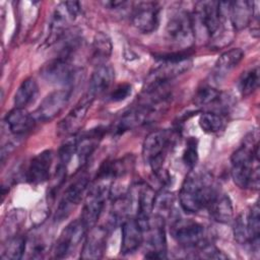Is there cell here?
<instances>
[{"mask_svg": "<svg viewBox=\"0 0 260 260\" xmlns=\"http://www.w3.org/2000/svg\"><path fill=\"white\" fill-rule=\"evenodd\" d=\"M247 137L244 144L235 150L231 157V175L234 183L241 189L259 188V143Z\"/></svg>", "mask_w": 260, "mask_h": 260, "instance_id": "cell-1", "label": "cell"}, {"mask_svg": "<svg viewBox=\"0 0 260 260\" xmlns=\"http://www.w3.org/2000/svg\"><path fill=\"white\" fill-rule=\"evenodd\" d=\"M217 190L208 173L193 169L184 180L179 192L180 205L185 212L196 213L206 208Z\"/></svg>", "mask_w": 260, "mask_h": 260, "instance_id": "cell-2", "label": "cell"}, {"mask_svg": "<svg viewBox=\"0 0 260 260\" xmlns=\"http://www.w3.org/2000/svg\"><path fill=\"white\" fill-rule=\"evenodd\" d=\"M192 65V60L183 52H176L168 55H162L158 58V64L148 74L145 80L143 90L154 89L171 81L173 78L188 71Z\"/></svg>", "mask_w": 260, "mask_h": 260, "instance_id": "cell-3", "label": "cell"}, {"mask_svg": "<svg viewBox=\"0 0 260 260\" xmlns=\"http://www.w3.org/2000/svg\"><path fill=\"white\" fill-rule=\"evenodd\" d=\"M230 2L199 1L195 4L193 25L200 24L210 40H215L221 34V28L229 14Z\"/></svg>", "mask_w": 260, "mask_h": 260, "instance_id": "cell-4", "label": "cell"}, {"mask_svg": "<svg viewBox=\"0 0 260 260\" xmlns=\"http://www.w3.org/2000/svg\"><path fill=\"white\" fill-rule=\"evenodd\" d=\"M173 139V133L168 130H155L145 137L142 144V157L155 174L161 171L162 162Z\"/></svg>", "mask_w": 260, "mask_h": 260, "instance_id": "cell-5", "label": "cell"}, {"mask_svg": "<svg viewBox=\"0 0 260 260\" xmlns=\"http://www.w3.org/2000/svg\"><path fill=\"white\" fill-rule=\"evenodd\" d=\"M166 37L168 42L179 50L189 49L195 39L192 16L184 10L175 12L167 22Z\"/></svg>", "mask_w": 260, "mask_h": 260, "instance_id": "cell-6", "label": "cell"}, {"mask_svg": "<svg viewBox=\"0 0 260 260\" xmlns=\"http://www.w3.org/2000/svg\"><path fill=\"white\" fill-rule=\"evenodd\" d=\"M111 183L109 180L96 178V182L90 187L84 199L80 217L87 230L95 226L102 214L106 198L110 194Z\"/></svg>", "mask_w": 260, "mask_h": 260, "instance_id": "cell-7", "label": "cell"}, {"mask_svg": "<svg viewBox=\"0 0 260 260\" xmlns=\"http://www.w3.org/2000/svg\"><path fill=\"white\" fill-rule=\"evenodd\" d=\"M87 232L88 230L81 218L71 221L60 234L54 247V256L58 259L70 256L84 241Z\"/></svg>", "mask_w": 260, "mask_h": 260, "instance_id": "cell-8", "label": "cell"}, {"mask_svg": "<svg viewBox=\"0 0 260 260\" xmlns=\"http://www.w3.org/2000/svg\"><path fill=\"white\" fill-rule=\"evenodd\" d=\"M40 74L51 84L68 86L74 82L77 69L71 63V59L58 56L46 63Z\"/></svg>", "mask_w": 260, "mask_h": 260, "instance_id": "cell-9", "label": "cell"}, {"mask_svg": "<svg viewBox=\"0 0 260 260\" xmlns=\"http://www.w3.org/2000/svg\"><path fill=\"white\" fill-rule=\"evenodd\" d=\"M174 240L184 248H199L205 243V229L191 219H177L171 226Z\"/></svg>", "mask_w": 260, "mask_h": 260, "instance_id": "cell-10", "label": "cell"}, {"mask_svg": "<svg viewBox=\"0 0 260 260\" xmlns=\"http://www.w3.org/2000/svg\"><path fill=\"white\" fill-rule=\"evenodd\" d=\"M160 6L153 1H139L134 3L131 20L134 27L142 34L154 31L159 23Z\"/></svg>", "mask_w": 260, "mask_h": 260, "instance_id": "cell-11", "label": "cell"}, {"mask_svg": "<svg viewBox=\"0 0 260 260\" xmlns=\"http://www.w3.org/2000/svg\"><path fill=\"white\" fill-rule=\"evenodd\" d=\"M80 11V4L77 1H67L59 3L52 16L50 43L58 42L67 31L68 25L76 18Z\"/></svg>", "mask_w": 260, "mask_h": 260, "instance_id": "cell-12", "label": "cell"}, {"mask_svg": "<svg viewBox=\"0 0 260 260\" xmlns=\"http://www.w3.org/2000/svg\"><path fill=\"white\" fill-rule=\"evenodd\" d=\"M88 184V177L85 175H81L67 187L56 210L54 216L55 221H62L63 219H65L70 214L71 209L79 204V202L83 198V195L85 194Z\"/></svg>", "mask_w": 260, "mask_h": 260, "instance_id": "cell-13", "label": "cell"}, {"mask_svg": "<svg viewBox=\"0 0 260 260\" xmlns=\"http://www.w3.org/2000/svg\"><path fill=\"white\" fill-rule=\"evenodd\" d=\"M69 88L57 89L44 98L40 106L32 114L36 121L48 122L58 116L66 107L70 99Z\"/></svg>", "mask_w": 260, "mask_h": 260, "instance_id": "cell-14", "label": "cell"}, {"mask_svg": "<svg viewBox=\"0 0 260 260\" xmlns=\"http://www.w3.org/2000/svg\"><path fill=\"white\" fill-rule=\"evenodd\" d=\"M144 233L147 234V251L145 252V258H167V238L165 232V219L155 215L153 218L150 217L149 225Z\"/></svg>", "mask_w": 260, "mask_h": 260, "instance_id": "cell-15", "label": "cell"}, {"mask_svg": "<svg viewBox=\"0 0 260 260\" xmlns=\"http://www.w3.org/2000/svg\"><path fill=\"white\" fill-rule=\"evenodd\" d=\"M94 99L85 93L82 99L74 106V108L59 122L57 132L60 136H71L79 131L86 114Z\"/></svg>", "mask_w": 260, "mask_h": 260, "instance_id": "cell-16", "label": "cell"}, {"mask_svg": "<svg viewBox=\"0 0 260 260\" xmlns=\"http://www.w3.org/2000/svg\"><path fill=\"white\" fill-rule=\"evenodd\" d=\"M155 192L152 187L141 184L138 186L136 191V198L133 199L130 194L131 202H136V219L144 230H147L149 225V220L153 210V204L155 199Z\"/></svg>", "mask_w": 260, "mask_h": 260, "instance_id": "cell-17", "label": "cell"}, {"mask_svg": "<svg viewBox=\"0 0 260 260\" xmlns=\"http://www.w3.org/2000/svg\"><path fill=\"white\" fill-rule=\"evenodd\" d=\"M144 230L134 217L125 218L122 223L121 254L130 255L136 252L143 242Z\"/></svg>", "mask_w": 260, "mask_h": 260, "instance_id": "cell-18", "label": "cell"}, {"mask_svg": "<svg viewBox=\"0 0 260 260\" xmlns=\"http://www.w3.org/2000/svg\"><path fill=\"white\" fill-rule=\"evenodd\" d=\"M53 161V152L50 149L44 150L34 156L26 169L25 179L32 185L45 182L50 175Z\"/></svg>", "mask_w": 260, "mask_h": 260, "instance_id": "cell-19", "label": "cell"}, {"mask_svg": "<svg viewBox=\"0 0 260 260\" xmlns=\"http://www.w3.org/2000/svg\"><path fill=\"white\" fill-rule=\"evenodd\" d=\"M89 233L84 239L81 249L80 258L82 259H100L104 256L107 244V229L93 226L88 230Z\"/></svg>", "mask_w": 260, "mask_h": 260, "instance_id": "cell-20", "label": "cell"}, {"mask_svg": "<svg viewBox=\"0 0 260 260\" xmlns=\"http://www.w3.org/2000/svg\"><path fill=\"white\" fill-rule=\"evenodd\" d=\"M106 131V128L99 126L84 132L76 139V154L80 165H84L95 151Z\"/></svg>", "mask_w": 260, "mask_h": 260, "instance_id": "cell-21", "label": "cell"}, {"mask_svg": "<svg viewBox=\"0 0 260 260\" xmlns=\"http://www.w3.org/2000/svg\"><path fill=\"white\" fill-rule=\"evenodd\" d=\"M115 78V71L113 67L107 63L96 65L93 70L89 84L87 94H89L92 99L105 93L112 85Z\"/></svg>", "mask_w": 260, "mask_h": 260, "instance_id": "cell-22", "label": "cell"}, {"mask_svg": "<svg viewBox=\"0 0 260 260\" xmlns=\"http://www.w3.org/2000/svg\"><path fill=\"white\" fill-rule=\"evenodd\" d=\"M255 16V2L235 1L230 2L229 18L231 25L236 30H241L248 26Z\"/></svg>", "mask_w": 260, "mask_h": 260, "instance_id": "cell-23", "label": "cell"}, {"mask_svg": "<svg viewBox=\"0 0 260 260\" xmlns=\"http://www.w3.org/2000/svg\"><path fill=\"white\" fill-rule=\"evenodd\" d=\"M206 208L210 216L219 223H228L232 220L234 209L232 201L225 193L217 190L208 202Z\"/></svg>", "mask_w": 260, "mask_h": 260, "instance_id": "cell-24", "label": "cell"}, {"mask_svg": "<svg viewBox=\"0 0 260 260\" xmlns=\"http://www.w3.org/2000/svg\"><path fill=\"white\" fill-rule=\"evenodd\" d=\"M5 124L10 133L22 135L29 131L35 125V118L23 108H14L5 116Z\"/></svg>", "mask_w": 260, "mask_h": 260, "instance_id": "cell-25", "label": "cell"}, {"mask_svg": "<svg viewBox=\"0 0 260 260\" xmlns=\"http://www.w3.org/2000/svg\"><path fill=\"white\" fill-rule=\"evenodd\" d=\"M244 58V52L240 48H234L223 52L216 60L212 75L216 80L224 78L232 70H234Z\"/></svg>", "mask_w": 260, "mask_h": 260, "instance_id": "cell-26", "label": "cell"}, {"mask_svg": "<svg viewBox=\"0 0 260 260\" xmlns=\"http://www.w3.org/2000/svg\"><path fill=\"white\" fill-rule=\"evenodd\" d=\"M39 92V86L37 81L29 77L21 82L14 94L15 108H23L31 104L37 98Z\"/></svg>", "mask_w": 260, "mask_h": 260, "instance_id": "cell-27", "label": "cell"}, {"mask_svg": "<svg viewBox=\"0 0 260 260\" xmlns=\"http://www.w3.org/2000/svg\"><path fill=\"white\" fill-rule=\"evenodd\" d=\"M222 93L213 86L202 85L199 87L195 94L193 102L197 107H208L215 105H223Z\"/></svg>", "mask_w": 260, "mask_h": 260, "instance_id": "cell-28", "label": "cell"}, {"mask_svg": "<svg viewBox=\"0 0 260 260\" xmlns=\"http://www.w3.org/2000/svg\"><path fill=\"white\" fill-rule=\"evenodd\" d=\"M245 222L250 239V245L252 248L258 249L259 237H260V208L258 202H256L245 215Z\"/></svg>", "mask_w": 260, "mask_h": 260, "instance_id": "cell-29", "label": "cell"}, {"mask_svg": "<svg viewBox=\"0 0 260 260\" xmlns=\"http://www.w3.org/2000/svg\"><path fill=\"white\" fill-rule=\"evenodd\" d=\"M198 124L202 131L208 134H216L225 127V119L222 114L215 112H205L199 116Z\"/></svg>", "mask_w": 260, "mask_h": 260, "instance_id": "cell-30", "label": "cell"}, {"mask_svg": "<svg viewBox=\"0 0 260 260\" xmlns=\"http://www.w3.org/2000/svg\"><path fill=\"white\" fill-rule=\"evenodd\" d=\"M112 53V43L107 35L99 32L92 42V60L98 64L106 63Z\"/></svg>", "mask_w": 260, "mask_h": 260, "instance_id": "cell-31", "label": "cell"}, {"mask_svg": "<svg viewBox=\"0 0 260 260\" xmlns=\"http://www.w3.org/2000/svg\"><path fill=\"white\" fill-rule=\"evenodd\" d=\"M25 241L22 236H12L2 247L1 258L18 260L21 259L25 253Z\"/></svg>", "mask_w": 260, "mask_h": 260, "instance_id": "cell-32", "label": "cell"}, {"mask_svg": "<svg viewBox=\"0 0 260 260\" xmlns=\"http://www.w3.org/2000/svg\"><path fill=\"white\" fill-rule=\"evenodd\" d=\"M259 81H260L259 67L255 66L245 71L241 75L238 82V89L243 96H248L258 88Z\"/></svg>", "mask_w": 260, "mask_h": 260, "instance_id": "cell-33", "label": "cell"}, {"mask_svg": "<svg viewBox=\"0 0 260 260\" xmlns=\"http://www.w3.org/2000/svg\"><path fill=\"white\" fill-rule=\"evenodd\" d=\"M25 239V253L28 254V258H43L47 251V242L44 237L38 233H34Z\"/></svg>", "mask_w": 260, "mask_h": 260, "instance_id": "cell-34", "label": "cell"}, {"mask_svg": "<svg viewBox=\"0 0 260 260\" xmlns=\"http://www.w3.org/2000/svg\"><path fill=\"white\" fill-rule=\"evenodd\" d=\"M173 203H174L173 193H170L165 190L160 191V193L155 195L152 212L154 213L155 216H158L165 219L168 215H170L172 211Z\"/></svg>", "mask_w": 260, "mask_h": 260, "instance_id": "cell-35", "label": "cell"}, {"mask_svg": "<svg viewBox=\"0 0 260 260\" xmlns=\"http://www.w3.org/2000/svg\"><path fill=\"white\" fill-rule=\"evenodd\" d=\"M184 165L191 171L198 161V141L194 137H189L186 141V147L182 156Z\"/></svg>", "mask_w": 260, "mask_h": 260, "instance_id": "cell-36", "label": "cell"}, {"mask_svg": "<svg viewBox=\"0 0 260 260\" xmlns=\"http://www.w3.org/2000/svg\"><path fill=\"white\" fill-rule=\"evenodd\" d=\"M74 153H76V138H67L59 148L58 166L66 168Z\"/></svg>", "mask_w": 260, "mask_h": 260, "instance_id": "cell-37", "label": "cell"}, {"mask_svg": "<svg viewBox=\"0 0 260 260\" xmlns=\"http://www.w3.org/2000/svg\"><path fill=\"white\" fill-rule=\"evenodd\" d=\"M234 236L238 243L242 245H250V239L248 236L246 222H245V215H240L235 220L234 224Z\"/></svg>", "mask_w": 260, "mask_h": 260, "instance_id": "cell-38", "label": "cell"}, {"mask_svg": "<svg viewBox=\"0 0 260 260\" xmlns=\"http://www.w3.org/2000/svg\"><path fill=\"white\" fill-rule=\"evenodd\" d=\"M132 91V87L130 84L128 83H123L118 85L109 95V100L111 102L117 103V102H122L124 100H126Z\"/></svg>", "mask_w": 260, "mask_h": 260, "instance_id": "cell-39", "label": "cell"}, {"mask_svg": "<svg viewBox=\"0 0 260 260\" xmlns=\"http://www.w3.org/2000/svg\"><path fill=\"white\" fill-rule=\"evenodd\" d=\"M200 249V254L201 257L203 258H214V259H225L228 258L226 255H224L221 251H219L216 247L210 245V244H206L204 243L201 247H199Z\"/></svg>", "mask_w": 260, "mask_h": 260, "instance_id": "cell-40", "label": "cell"}, {"mask_svg": "<svg viewBox=\"0 0 260 260\" xmlns=\"http://www.w3.org/2000/svg\"><path fill=\"white\" fill-rule=\"evenodd\" d=\"M103 4L108 7V8H111V9H118V8H121V7H124L125 5L129 4L128 2L126 1H106V2H103Z\"/></svg>", "mask_w": 260, "mask_h": 260, "instance_id": "cell-41", "label": "cell"}]
</instances>
